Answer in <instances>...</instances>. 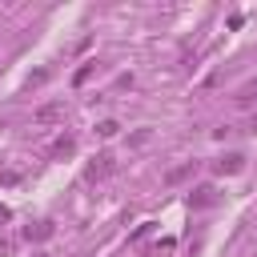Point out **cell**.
<instances>
[{
	"mask_svg": "<svg viewBox=\"0 0 257 257\" xmlns=\"http://www.w3.org/2000/svg\"><path fill=\"white\" fill-rule=\"evenodd\" d=\"M92 72H96V60H88V64H80V68L72 72V84H84V80H88Z\"/></svg>",
	"mask_w": 257,
	"mask_h": 257,
	"instance_id": "52a82bcc",
	"label": "cell"
},
{
	"mask_svg": "<svg viewBox=\"0 0 257 257\" xmlns=\"http://www.w3.org/2000/svg\"><path fill=\"white\" fill-rule=\"evenodd\" d=\"M64 116V104H44V108H36V120L40 124H52V120H60Z\"/></svg>",
	"mask_w": 257,
	"mask_h": 257,
	"instance_id": "7a4b0ae2",
	"label": "cell"
},
{
	"mask_svg": "<svg viewBox=\"0 0 257 257\" xmlns=\"http://www.w3.org/2000/svg\"><path fill=\"white\" fill-rule=\"evenodd\" d=\"M213 201H217V197H213V189H209V185H205V189H197V193L189 197V205H193V209H205V205H213Z\"/></svg>",
	"mask_w": 257,
	"mask_h": 257,
	"instance_id": "277c9868",
	"label": "cell"
},
{
	"mask_svg": "<svg viewBox=\"0 0 257 257\" xmlns=\"http://www.w3.org/2000/svg\"><path fill=\"white\" fill-rule=\"evenodd\" d=\"M112 169H116V157H112V153H96V157L88 161L84 177H88V181H104V177H108Z\"/></svg>",
	"mask_w": 257,
	"mask_h": 257,
	"instance_id": "6da1fadb",
	"label": "cell"
},
{
	"mask_svg": "<svg viewBox=\"0 0 257 257\" xmlns=\"http://www.w3.org/2000/svg\"><path fill=\"white\" fill-rule=\"evenodd\" d=\"M64 153H72V137H56L52 141V157H64Z\"/></svg>",
	"mask_w": 257,
	"mask_h": 257,
	"instance_id": "9c48e42d",
	"label": "cell"
},
{
	"mask_svg": "<svg viewBox=\"0 0 257 257\" xmlns=\"http://www.w3.org/2000/svg\"><path fill=\"white\" fill-rule=\"evenodd\" d=\"M253 96H257V84H249V88H241V92H237V104H249Z\"/></svg>",
	"mask_w": 257,
	"mask_h": 257,
	"instance_id": "8fae6325",
	"label": "cell"
},
{
	"mask_svg": "<svg viewBox=\"0 0 257 257\" xmlns=\"http://www.w3.org/2000/svg\"><path fill=\"white\" fill-rule=\"evenodd\" d=\"M8 217H12V213H8V209H4V205H0V221H8Z\"/></svg>",
	"mask_w": 257,
	"mask_h": 257,
	"instance_id": "7c38bea8",
	"label": "cell"
},
{
	"mask_svg": "<svg viewBox=\"0 0 257 257\" xmlns=\"http://www.w3.org/2000/svg\"><path fill=\"white\" fill-rule=\"evenodd\" d=\"M241 169H245V157H225L217 165V173H241Z\"/></svg>",
	"mask_w": 257,
	"mask_h": 257,
	"instance_id": "5b68a950",
	"label": "cell"
},
{
	"mask_svg": "<svg viewBox=\"0 0 257 257\" xmlns=\"http://www.w3.org/2000/svg\"><path fill=\"white\" fill-rule=\"evenodd\" d=\"M193 169H197V161H189V165H177V169H169V173H165V185H177V181H185V177H189Z\"/></svg>",
	"mask_w": 257,
	"mask_h": 257,
	"instance_id": "3957f363",
	"label": "cell"
},
{
	"mask_svg": "<svg viewBox=\"0 0 257 257\" xmlns=\"http://www.w3.org/2000/svg\"><path fill=\"white\" fill-rule=\"evenodd\" d=\"M24 237H36V241H40V237H52V221H40V225H32Z\"/></svg>",
	"mask_w": 257,
	"mask_h": 257,
	"instance_id": "30bf717a",
	"label": "cell"
},
{
	"mask_svg": "<svg viewBox=\"0 0 257 257\" xmlns=\"http://www.w3.org/2000/svg\"><path fill=\"white\" fill-rule=\"evenodd\" d=\"M116 133H120V124H116V120H100V124H96V137H104V141H108V137H116Z\"/></svg>",
	"mask_w": 257,
	"mask_h": 257,
	"instance_id": "ba28073f",
	"label": "cell"
},
{
	"mask_svg": "<svg viewBox=\"0 0 257 257\" xmlns=\"http://www.w3.org/2000/svg\"><path fill=\"white\" fill-rule=\"evenodd\" d=\"M16 241H20V237H16V233H4V225H0V257H8V253L16 249Z\"/></svg>",
	"mask_w": 257,
	"mask_h": 257,
	"instance_id": "8992f818",
	"label": "cell"
}]
</instances>
